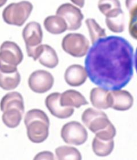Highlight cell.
I'll use <instances>...</instances> for the list:
<instances>
[{"label":"cell","mask_w":137,"mask_h":160,"mask_svg":"<svg viewBox=\"0 0 137 160\" xmlns=\"http://www.w3.org/2000/svg\"><path fill=\"white\" fill-rule=\"evenodd\" d=\"M88 50L85 65L92 83L107 90H121L134 74V48L126 39L108 36L98 39Z\"/></svg>","instance_id":"1"},{"label":"cell","mask_w":137,"mask_h":160,"mask_svg":"<svg viewBox=\"0 0 137 160\" xmlns=\"http://www.w3.org/2000/svg\"><path fill=\"white\" fill-rule=\"evenodd\" d=\"M81 119L95 136L101 140H112L116 135V129L105 112L89 108L83 112Z\"/></svg>","instance_id":"2"},{"label":"cell","mask_w":137,"mask_h":160,"mask_svg":"<svg viewBox=\"0 0 137 160\" xmlns=\"http://www.w3.org/2000/svg\"><path fill=\"white\" fill-rule=\"evenodd\" d=\"M24 122L29 140L34 143H41L49 136L50 121L43 111L33 109L26 113Z\"/></svg>","instance_id":"3"},{"label":"cell","mask_w":137,"mask_h":160,"mask_svg":"<svg viewBox=\"0 0 137 160\" xmlns=\"http://www.w3.org/2000/svg\"><path fill=\"white\" fill-rule=\"evenodd\" d=\"M0 108L3 112L2 119L4 124L10 128H16L19 125L24 113L23 96L17 92L7 93L1 101Z\"/></svg>","instance_id":"4"},{"label":"cell","mask_w":137,"mask_h":160,"mask_svg":"<svg viewBox=\"0 0 137 160\" xmlns=\"http://www.w3.org/2000/svg\"><path fill=\"white\" fill-rule=\"evenodd\" d=\"M24 55L18 45L5 41L0 47V71L5 73L17 71V66L23 60Z\"/></svg>","instance_id":"5"},{"label":"cell","mask_w":137,"mask_h":160,"mask_svg":"<svg viewBox=\"0 0 137 160\" xmlns=\"http://www.w3.org/2000/svg\"><path fill=\"white\" fill-rule=\"evenodd\" d=\"M33 8L32 3L26 1L10 3L3 11V20L8 24L21 26L29 18Z\"/></svg>","instance_id":"6"},{"label":"cell","mask_w":137,"mask_h":160,"mask_svg":"<svg viewBox=\"0 0 137 160\" xmlns=\"http://www.w3.org/2000/svg\"><path fill=\"white\" fill-rule=\"evenodd\" d=\"M23 38L25 43L26 48L29 57L37 61L41 44L43 32L40 23L34 21L28 23L23 31Z\"/></svg>","instance_id":"7"},{"label":"cell","mask_w":137,"mask_h":160,"mask_svg":"<svg viewBox=\"0 0 137 160\" xmlns=\"http://www.w3.org/2000/svg\"><path fill=\"white\" fill-rule=\"evenodd\" d=\"M90 43L85 35L80 33H70L65 35L62 41V48L66 53L76 58L86 55Z\"/></svg>","instance_id":"8"},{"label":"cell","mask_w":137,"mask_h":160,"mask_svg":"<svg viewBox=\"0 0 137 160\" xmlns=\"http://www.w3.org/2000/svg\"><path fill=\"white\" fill-rule=\"evenodd\" d=\"M61 136L66 144L78 146L85 143L88 138V133L80 122L72 121L62 127Z\"/></svg>","instance_id":"9"},{"label":"cell","mask_w":137,"mask_h":160,"mask_svg":"<svg viewBox=\"0 0 137 160\" xmlns=\"http://www.w3.org/2000/svg\"><path fill=\"white\" fill-rule=\"evenodd\" d=\"M56 14L64 18L69 30L80 29L84 17L81 10L70 3L62 4L57 10Z\"/></svg>","instance_id":"10"},{"label":"cell","mask_w":137,"mask_h":160,"mask_svg":"<svg viewBox=\"0 0 137 160\" xmlns=\"http://www.w3.org/2000/svg\"><path fill=\"white\" fill-rule=\"evenodd\" d=\"M54 79L51 73L45 70H37L31 74L29 78L28 84L32 91L44 93L51 90Z\"/></svg>","instance_id":"11"},{"label":"cell","mask_w":137,"mask_h":160,"mask_svg":"<svg viewBox=\"0 0 137 160\" xmlns=\"http://www.w3.org/2000/svg\"><path fill=\"white\" fill-rule=\"evenodd\" d=\"M61 93H52L45 99V105L51 115L60 119L69 118L73 115L74 109L72 107H64L60 104Z\"/></svg>","instance_id":"12"},{"label":"cell","mask_w":137,"mask_h":160,"mask_svg":"<svg viewBox=\"0 0 137 160\" xmlns=\"http://www.w3.org/2000/svg\"><path fill=\"white\" fill-rule=\"evenodd\" d=\"M110 108L119 111L130 109L134 103L133 97L126 90H113L110 92Z\"/></svg>","instance_id":"13"},{"label":"cell","mask_w":137,"mask_h":160,"mask_svg":"<svg viewBox=\"0 0 137 160\" xmlns=\"http://www.w3.org/2000/svg\"><path fill=\"white\" fill-rule=\"evenodd\" d=\"M85 68L80 64L71 65L65 71V80L71 87H79L85 83L87 79Z\"/></svg>","instance_id":"14"},{"label":"cell","mask_w":137,"mask_h":160,"mask_svg":"<svg viewBox=\"0 0 137 160\" xmlns=\"http://www.w3.org/2000/svg\"><path fill=\"white\" fill-rule=\"evenodd\" d=\"M90 99L93 107L99 109L110 108V92L102 87L92 88L90 93Z\"/></svg>","instance_id":"15"},{"label":"cell","mask_w":137,"mask_h":160,"mask_svg":"<svg viewBox=\"0 0 137 160\" xmlns=\"http://www.w3.org/2000/svg\"><path fill=\"white\" fill-rule=\"evenodd\" d=\"M60 104L64 107H75L79 108L81 106L89 104L82 94L76 90H66L61 94Z\"/></svg>","instance_id":"16"},{"label":"cell","mask_w":137,"mask_h":160,"mask_svg":"<svg viewBox=\"0 0 137 160\" xmlns=\"http://www.w3.org/2000/svg\"><path fill=\"white\" fill-rule=\"evenodd\" d=\"M98 7L106 18H113L124 13L119 0H99Z\"/></svg>","instance_id":"17"},{"label":"cell","mask_w":137,"mask_h":160,"mask_svg":"<svg viewBox=\"0 0 137 160\" xmlns=\"http://www.w3.org/2000/svg\"><path fill=\"white\" fill-rule=\"evenodd\" d=\"M38 59L40 64L49 68H54L59 63L56 51L48 45H42V51Z\"/></svg>","instance_id":"18"},{"label":"cell","mask_w":137,"mask_h":160,"mask_svg":"<svg viewBox=\"0 0 137 160\" xmlns=\"http://www.w3.org/2000/svg\"><path fill=\"white\" fill-rule=\"evenodd\" d=\"M44 25L48 32L52 34H60L67 30V26L64 18L61 17L50 16L44 20Z\"/></svg>","instance_id":"19"},{"label":"cell","mask_w":137,"mask_h":160,"mask_svg":"<svg viewBox=\"0 0 137 160\" xmlns=\"http://www.w3.org/2000/svg\"><path fill=\"white\" fill-rule=\"evenodd\" d=\"M114 148L113 139L103 140L95 136L92 142V149L97 156L106 157L112 153Z\"/></svg>","instance_id":"20"},{"label":"cell","mask_w":137,"mask_h":160,"mask_svg":"<svg viewBox=\"0 0 137 160\" xmlns=\"http://www.w3.org/2000/svg\"><path fill=\"white\" fill-rule=\"evenodd\" d=\"M20 82L21 76L18 71L10 73L0 71V87L3 90H14L19 85Z\"/></svg>","instance_id":"21"},{"label":"cell","mask_w":137,"mask_h":160,"mask_svg":"<svg viewBox=\"0 0 137 160\" xmlns=\"http://www.w3.org/2000/svg\"><path fill=\"white\" fill-rule=\"evenodd\" d=\"M55 154L58 160H81L82 156L76 148L61 146L55 149Z\"/></svg>","instance_id":"22"},{"label":"cell","mask_w":137,"mask_h":160,"mask_svg":"<svg viewBox=\"0 0 137 160\" xmlns=\"http://www.w3.org/2000/svg\"><path fill=\"white\" fill-rule=\"evenodd\" d=\"M85 23L89 30L92 43L97 41L98 39L106 37L105 29H103L93 18L86 19Z\"/></svg>","instance_id":"23"},{"label":"cell","mask_w":137,"mask_h":160,"mask_svg":"<svg viewBox=\"0 0 137 160\" xmlns=\"http://www.w3.org/2000/svg\"><path fill=\"white\" fill-rule=\"evenodd\" d=\"M126 7L130 15L129 32L134 39L137 38V0H126Z\"/></svg>","instance_id":"24"},{"label":"cell","mask_w":137,"mask_h":160,"mask_svg":"<svg viewBox=\"0 0 137 160\" xmlns=\"http://www.w3.org/2000/svg\"><path fill=\"white\" fill-rule=\"evenodd\" d=\"M106 23L108 29L112 32H123L124 30V13L113 18H106Z\"/></svg>","instance_id":"25"},{"label":"cell","mask_w":137,"mask_h":160,"mask_svg":"<svg viewBox=\"0 0 137 160\" xmlns=\"http://www.w3.org/2000/svg\"><path fill=\"white\" fill-rule=\"evenodd\" d=\"M40 160V159H50L53 160L54 159V155L51 152H42L37 155L35 156L34 157V160Z\"/></svg>","instance_id":"26"},{"label":"cell","mask_w":137,"mask_h":160,"mask_svg":"<svg viewBox=\"0 0 137 160\" xmlns=\"http://www.w3.org/2000/svg\"><path fill=\"white\" fill-rule=\"evenodd\" d=\"M73 3L81 8H82L85 5V0H70Z\"/></svg>","instance_id":"27"},{"label":"cell","mask_w":137,"mask_h":160,"mask_svg":"<svg viewBox=\"0 0 137 160\" xmlns=\"http://www.w3.org/2000/svg\"><path fill=\"white\" fill-rule=\"evenodd\" d=\"M7 1L8 0H0V8L3 6V5L7 2Z\"/></svg>","instance_id":"28"}]
</instances>
